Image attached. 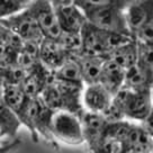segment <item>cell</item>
I'll return each mask as SVG.
<instances>
[{"label": "cell", "mask_w": 153, "mask_h": 153, "mask_svg": "<svg viewBox=\"0 0 153 153\" xmlns=\"http://www.w3.org/2000/svg\"><path fill=\"white\" fill-rule=\"evenodd\" d=\"M74 2L83 13L88 24L101 30L132 38L125 18V10L129 5V1L76 0Z\"/></svg>", "instance_id": "cell-1"}, {"label": "cell", "mask_w": 153, "mask_h": 153, "mask_svg": "<svg viewBox=\"0 0 153 153\" xmlns=\"http://www.w3.org/2000/svg\"><path fill=\"white\" fill-rule=\"evenodd\" d=\"M153 106L151 91H135L122 88L113 98L109 109L104 115L107 122L131 120L142 123Z\"/></svg>", "instance_id": "cell-2"}, {"label": "cell", "mask_w": 153, "mask_h": 153, "mask_svg": "<svg viewBox=\"0 0 153 153\" xmlns=\"http://www.w3.org/2000/svg\"><path fill=\"white\" fill-rule=\"evenodd\" d=\"M85 85L70 83L52 79L41 95V99L52 111H68L81 116L85 111L82 95Z\"/></svg>", "instance_id": "cell-3"}, {"label": "cell", "mask_w": 153, "mask_h": 153, "mask_svg": "<svg viewBox=\"0 0 153 153\" xmlns=\"http://www.w3.org/2000/svg\"><path fill=\"white\" fill-rule=\"evenodd\" d=\"M81 55L108 57L109 54L133 38L96 28L87 23L81 29Z\"/></svg>", "instance_id": "cell-4"}, {"label": "cell", "mask_w": 153, "mask_h": 153, "mask_svg": "<svg viewBox=\"0 0 153 153\" xmlns=\"http://www.w3.org/2000/svg\"><path fill=\"white\" fill-rule=\"evenodd\" d=\"M54 111L48 108L43 100L38 98H30L28 104L20 116V123L25 125L32 134L34 142H37L38 136L45 140H54L51 134V120Z\"/></svg>", "instance_id": "cell-5"}, {"label": "cell", "mask_w": 153, "mask_h": 153, "mask_svg": "<svg viewBox=\"0 0 153 153\" xmlns=\"http://www.w3.org/2000/svg\"><path fill=\"white\" fill-rule=\"evenodd\" d=\"M53 139L69 145L85 143L80 117L68 111H55L51 120Z\"/></svg>", "instance_id": "cell-6"}, {"label": "cell", "mask_w": 153, "mask_h": 153, "mask_svg": "<svg viewBox=\"0 0 153 153\" xmlns=\"http://www.w3.org/2000/svg\"><path fill=\"white\" fill-rule=\"evenodd\" d=\"M0 22L22 42L41 44L44 39L43 34L28 7L18 14L14 15L9 18L2 19Z\"/></svg>", "instance_id": "cell-7"}, {"label": "cell", "mask_w": 153, "mask_h": 153, "mask_svg": "<svg viewBox=\"0 0 153 153\" xmlns=\"http://www.w3.org/2000/svg\"><path fill=\"white\" fill-rule=\"evenodd\" d=\"M28 9L33 14L44 38L59 39L62 34V30L57 22L52 1H46V0L30 1Z\"/></svg>", "instance_id": "cell-8"}, {"label": "cell", "mask_w": 153, "mask_h": 153, "mask_svg": "<svg viewBox=\"0 0 153 153\" xmlns=\"http://www.w3.org/2000/svg\"><path fill=\"white\" fill-rule=\"evenodd\" d=\"M52 5L63 33H81L87 19L74 1L55 0L52 1Z\"/></svg>", "instance_id": "cell-9"}, {"label": "cell", "mask_w": 153, "mask_h": 153, "mask_svg": "<svg viewBox=\"0 0 153 153\" xmlns=\"http://www.w3.org/2000/svg\"><path fill=\"white\" fill-rule=\"evenodd\" d=\"M114 96L107 91L104 87L97 83L86 86L82 95V104L83 108L88 113L92 114L104 115L109 109L110 105L113 102Z\"/></svg>", "instance_id": "cell-10"}, {"label": "cell", "mask_w": 153, "mask_h": 153, "mask_svg": "<svg viewBox=\"0 0 153 153\" xmlns=\"http://www.w3.org/2000/svg\"><path fill=\"white\" fill-rule=\"evenodd\" d=\"M120 144L125 153H153L152 136L140 123H131Z\"/></svg>", "instance_id": "cell-11"}, {"label": "cell", "mask_w": 153, "mask_h": 153, "mask_svg": "<svg viewBox=\"0 0 153 153\" xmlns=\"http://www.w3.org/2000/svg\"><path fill=\"white\" fill-rule=\"evenodd\" d=\"M153 85V65L143 61H137L125 74L123 88L135 91H151Z\"/></svg>", "instance_id": "cell-12"}, {"label": "cell", "mask_w": 153, "mask_h": 153, "mask_svg": "<svg viewBox=\"0 0 153 153\" xmlns=\"http://www.w3.org/2000/svg\"><path fill=\"white\" fill-rule=\"evenodd\" d=\"M69 57L71 56L57 39L44 38L39 45V62L51 72L56 71Z\"/></svg>", "instance_id": "cell-13"}, {"label": "cell", "mask_w": 153, "mask_h": 153, "mask_svg": "<svg viewBox=\"0 0 153 153\" xmlns=\"http://www.w3.org/2000/svg\"><path fill=\"white\" fill-rule=\"evenodd\" d=\"M52 79L53 72L39 63L27 73L20 87L29 98H38Z\"/></svg>", "instance_id": "cell-14"}, {"label": "cell", "mask_w": 153, "mask_h": 153, "mask_svg": "<svg viewBox=\"0 0 153 153\" xmlns=\"http://www.w3.org/2000/svg\"><path fill=\"white\" fill-rule=\"evenodd\" d=\"M153 13V0L143 1H129V5L125 10V18L127 23L129 33L134 39V36L140 28L145 24Z\"/></svg>", "instance_id": "cell-15"}, {"label": "cell", "mask_w": 153, "mask_h": 153, "mask_svg": "<svg viewBox=\"0 0 153 153\" xmlns=\"http://www.w3.org/2000/svg\"><path fill=\"white\" fill-rule=\"evenodd\" d=\"M82 125L83 137L87 145L96 143L97 141L101 140L105 136V129L108 122L102 115L92 114L88 111H83L80 116Z\"/></svg>", "instance_id": "cell-16"}, {"label": "cell", "mask_w": 153, "mask_h": 153, "mask_svg": "<svg viewBox=\"0 0 153 153\" xmlns=\"http://www.w3.org/2000/svg\"><path fill=\"white\" fill-rule=\"evenodd\" d=\"M125 74H126L125 69L120 67L113 60L107 59L101 70L99 85H101L106 90L115 96L124 87Z\"/></svg>", "instance_id": "cell-17"}, {"label": "cell", "mask_w": 153, "mask_h": 153, "mask_svg": "<svg viewBox=\"0 0 153 153\" xmlns=\"http://www.w3.org/2000/svg\"><path fill=\"white\" fill-rule=\"evenodd\" d=\"M107 59L108 57L90 56V55H79L76 57V60L79 63L80 70H81V76L85 87L99 83L101 70Z\"/></svg>", "instance_id": "cell-18"}, {"label": "cell", "mask_w": 153, "mask_h": 153, "mask_svg": "<svg viewBox=\"0 0 153 153\" xmlns=\"http://www.w3.org/2000/svg\"><path fill=\"white\" fill-rule=\"evenodd\" d=\"M22 123L18 117L6 104L0 95V141L1 140H16V135Z\"/></svg>", "instance_id": "cell-19"}, {"label": "cell", "mask_w": 153, "mask_h": 153, "mask_svg": "<svg viewBox=\"0 0 153 153\" xmlns=\"http://www.w3.org/2000/svg\"><path fill=\"white\" fill-rule=\"evenodd\" d=\"M108 59L113 60L126 71L133 68L139 61V46L135 39L123 44L109 54Z\"/></svg>", "instance_id": "cell-20"}, {"label": "cell", "mask_w": 153, "mask_h": 153, "mask_svg": "<svg viewBox=\"0 0 153 153\" xmlns=\"http://www.w3.org/2000/svg\"><path fill=\"white\" fill-rule=\"evenodd\" d=\"M2 98L6 101V104L9 106L10 109L18 117V120L30 99L22 89V87L17 85H7L2 94Z\"/></svg>", "instance_id": "cell-21"}, {"label": "cell", "mask_w": 153, "mask_h": 153, "mask_svg": "<svg viewBox=\"0 0 153 153\" xmlns=\"http://www.w3.org/2000/svg\"><path fill=\"white\" fill-rule=\"evenodd\" d=\"M53 79L59 81L85 85L82 80L81 70L76 57H69L56 71L53 72Z\"/></svg>", "instance_id": "cell-22"}, {"label": "cell", "mask_w": 153, "mask_h": 153, "mask_svg": "<svg viewBox=\"0 0 153 153\" xmlns=\"http://www.w3.org/2000/svg\"><path fill=\"white\" fill-rule=\"evenodd\" d=\"M62 48L68 52V54L72 57H76L81 55L82 43L80 33H63L57 39Z\"/></svg>", "instance_id": "cell-23"}, {"label": "cell", "mask_w": 153, "mask_h": 153, "mask_svg": "<svg viewBox=\"0 0 153 153\" xmlns=\"http://www.w3.org/2000/svg\"><path fill=\"white\" fill-rule=\"evenodd\" d=\"M29 4L28 0H0V20L25 10Z\"/></svg>", "instance_id": "cell-24"}, {"label": "cell", "mask_w": 153, "mask_h": 153, "mask_svg": "<svg viewBox=\"0 0 153 153\" xmlns=\"http://www.w3.org/2000/svg\"><path fill=\"white\" fill-rule=\"evenodd\" d=\"M88 149L90 153H125L122 144L105 136L96 143L88 145Z\"/></svg>", "instance_id": "cell-25"}, {"label": "cell", "mask_w": 153, "mask_h": 153, "mask_svg": "<svg viewBox=\"0 0 153 153\" xmlns=\"http://www.w3.org/2000/svg\"><path fill=\"white\" fill-rule=\"evenodd\" d=\"M134 39L137 43L153 45V13L145 22V24L140 28V30L134 36Z\"/></svg>", "instance_id": "cell-26"}, {"label": "cell", "mask_w": 153, "mask_h": 153, "mask_svg": "<svg viewBox=\"0 0 153 153\" xmlns=\"http://www.w3.org/2000/svg\"><path fill=\"white\" fill-rule=\"evenodd\" d=\"M20 145V140L16 139L9 142H5V143H0V153H9L13 150H16L17 146Z\"/></svg>", "instance_id": "cell-27"}, {"label": "cell", "mask_w": 153, "mask_h": 153, "mask_svg": "<svg viewBox=\"0 0 153 153\" xmlns=\"http://www.w3.org/2000/svg\"><path fill=\"white\" fill-rule=\"evenodd\" d=\"M141 125L143 126V128L153 137V106H152L151 111L149 113V115L146 116V118L141 123Z\"/></svg>", "instance_id": "cell-28"}, {"label": "cell", "mask_w": 153, "mask_h": 153, "mask_svg": "<svg viewBox=\"0 0 153 153\" xmlns=\"http://www.w3.org/2000/svg\"><path fill=\"white\" fill-rule=\"evenodd\" d=\"M151 97H152V101H153V85H152V88H151Z\"/></svg>", "instance_id": "cell-29"}, {"label": "cell", "mask_w": 153, "mask_h": 153, "mask_svg": "<svg viewBox=\"0 0 153 153\" xmlns=\"http://www.w3.org/2000/svg\"><path fill=\"white\" fill-rule=\"evenodd\" d=\"M152 148H153V137H152Z\"/></svg>", "instance_id": "cell-30"}, {"label": "cell", "mask_w": 153, "mask_h": 153, "mask_svg": "<svg viewBox=\"0 0 153 153\" xmlns=\"http://www.w3.org/2000/svg\"><path fill=\"white\" fill-rule=\"evenodd\" d=\"M132 153H133V152H132Z\"/></svg>", "instance_id": "cell-31"}]
</instances>
